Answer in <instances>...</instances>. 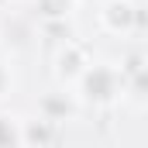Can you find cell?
Instances as JSON below:
<instances>
[{
    "instance_id": "7a4b0ae2",
    "label": "cell",
    "mask_w": 148,
    "mask_h": 148,
    "mask_svg": "<svg viewBox=\"0 0 148 148\" xmlns=\"http://www.w3.org/2000/svg\"><path fill=\"white\" fill-rule=\"evenodd\" d=\"M100 28L107 35H117V38L134 35L141 28V7L134 0H103V7H100Z\"/></svg>"
},
{
    "instance_id": "6da1fadb",
    "label": "cell",
    "mask_w": 148,
    "mask_h": 148,
    "mask_svg": "<svg viewBox=\"0 0 148 148\" xmlns=\"http://www.w3.org/2000/svg\"><path fill=\"white\" fill-rule=\"evenodd\" d=\"M73 90H76L73 97L79 103H86V107H114L127 93L121 69L117 66H107V62H90L86 73L76 79Z\"/></svg>"
},
{
    "instance_id": "3957f363",
    "label": "cell",
    "mask_w": 148,
    "mask_h": 148,
    "mask_svg": "<svg viewBox=\"0 0 148 148\" xmlns=\"http://www.w3.org/2000/svg\"><path fill=\"white\" fill-rule=\"evenodd\" d=\"M90 62H93V55L83 41H62L55 52V79L62 86H76V79L86 73Z\"/></svg>"
},
{
    "instance_id": "52a82bcc",
    "label": "cell",
    "mask_w": 148,
    "mask_h": 148,
    "mask_svg": "<svg viewBox=\"0 0 148 148\" xmlns=\"http://www.w3.org/2000/svg\"><path fill=\"white\" fill-rule=\"evenodd\" d=\"M0 148H21V121L0 114Z\"/></svg>"
},
{
    "instance_id": "ba28073f",
    "label": "cell",
    "mask_w": 148,
    "mask_h": 148,
    "mask_svg": "<svg viewBox=\"0 0 148 148\" xmlns=\"http://www.w3.org/2000/svg\"><path fill=\"white\" fill-rule=\"evenodd\" d=\"M10 86H14V76H10V66L0 59V100L10 93Z\"/></svg>"
},
{
    "instance_id": "277c9868",
    "label": "cell",
    "mask_w": 148,
    "mask_h": 148,
    "mask_svg": "<svg viewBox=\"0 0 148 148\" xmlns=\"http://www.w3.org/2000/svg\"><path fill=\"white\" fill-rule=\"evenodd\" d=\"M59 138V124H52L48 117H24L21 121V148H52Z\"/></svg>"
},
{
    "instance_id": "5b68a950",
    "label": "cell",
    "mask_w": 148,
    "mask_h": 148,
    "mask_svg": "<svg viewBox=\"0 0 148 148\" xmlns=\"http://www.w3.org/2000/svg\"><path fill=\"white\" fill-rule=\"evenodd\" d=\"M35 14L45 24H59V21H69L79 7V0H31Z\"/></svg>"
},
{
    "instance_id": "8992f818",
    "label": "cell",
    "mask_w": 148,
    "mask_h": 148,
    "mask_svg": "<svg viewBox=\"0 0 148 148\" xmlns=\"http://www.w3.org/2000/svg\"><path fill=\"white\" fill-rule=\"evenodd\" d=\"M69 97H73V93H48V97H41L38 114H41V117H48L52 124L66 121V117L73 114V100H69Z\"/></svg>"
}]
</instances>
